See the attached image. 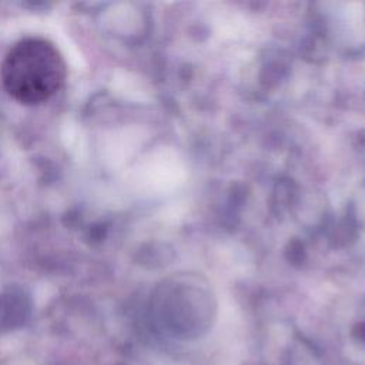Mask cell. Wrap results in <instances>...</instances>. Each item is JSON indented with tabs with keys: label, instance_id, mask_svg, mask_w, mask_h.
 Segmentation results:
<instances>
[{
	"label": "cell",
	"instance_id": "6da1fadb",
	"mask_svg": "<svg viewBox=\"0 0 365 365\" xmlns=\"http://www.w3.org/2000/svg\"><path fill=\"white\" fill-rule=\"evenodd\" d=\"M4 90L16 101L34 106L47 101L66 83L67 66L58 48L41 37L17 41L0 66Z\"/></svg>",
	"mask_w": 365,
	"mask_h": 365
}]
</instances>
